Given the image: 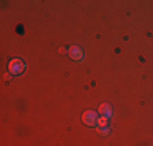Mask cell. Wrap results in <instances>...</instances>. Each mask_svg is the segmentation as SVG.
<instances>
[{
    "instance_id": "1",
    "label": "cell",
    "mask_w": 153,
    "mask_h": 146,
    "mask_svg": "<svg viewBox=\"0 0 153 146\" xmlns=\"http://www.w3.org/2000/svg\"><path fill=\"white\" fill-rule=\"evenodd\" d=\"M25 70V62L20 60V58H13V60H10L8 63V72L12 73V75H20V73H23Z\"/></svg>"
},
{
    "instance_id": "2",
    "label": "cell",
    "mask_w": 153,
    "mask_h": 146,
    "mask_svg": "<svg viewBox=\"0 0 153 146\" xmlns=\"http://www.w3.org/2000/svg\"><path fill=\"white\" fill-rule=\"evenodd\" d=\"M83 123H85V125H90V127L96 125L98 123V114L94 111H86L85 114H83Z\"/></svg>"
},
{
    "instance_id": "3",
    "label": "cell",
    "mask_w": 153,
    "mask_h": 146,
    "mask_svg": "<svg viewBox=\"0 0 153 146\" xmlns=\"http://www.w3.org/2000/svg\"><path fill=\"white\" fill-rule=\"evenodd\" d=\"M68 55H70L74 60H83V50L80 49L78 46H72L70 49H68Z\"/></svg>"
},
{
    "instance_id": "4",
    "label": "cell",
    "mask_w": 153,
    "mask_h": 146,
    "mask_svg": "<svg viewBox=\"0 0 153 146\" xmlns=\"http://www.w3.org/2000/svg\"><path fill=\"white\" fill-rule=\"evenodd\" d=\"M100 115H104V117H111L112 115V109H111V105L109 104H101L100 105Z\"/></svg>"
},
{
    "instance_id": "5",
    "label": "cell",
    "mask_w": 153,
    "mask_h": 146,
    "mask_svg": "<svg viewBox=\"0 0 153 146\" xmlns=\"http://www.w3.org/2000/svg\"><path fill=\"white\" fill-rule=\"evenodd\" d=\"M108 117H104V115H101V117H98V125L100 127H104V125H108Z\"/></svg>"
},
{
    "instance_id": "6",
    "label": "cell",
    "mask_w": 153,
    "mask_h": 146,
    "mask_svg": "<svg viewBox=\"0 0 153 146\" xmlns=\"http://www.w3.org/2000/svg\"><path fill=\"white\" fill-rule=\"evenodd\" d=\"M98 133L100 135H108L109 133V127L104 125V127H100V130H98Z\"/></svg>"
}]
</instances>
